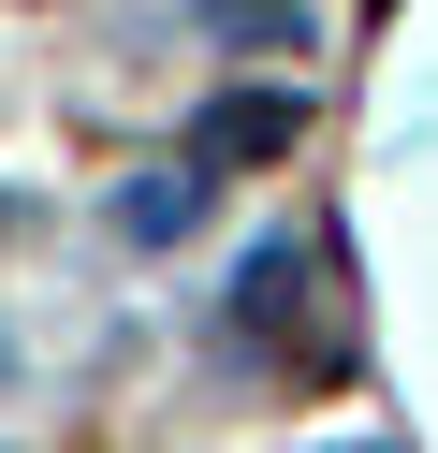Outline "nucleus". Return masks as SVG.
Wrapping results in <instances>:
<instances>
[{
  "mask_svg": "<svg viewBox=\"0 0 438 453\" xmlns=\"http://www.w3.org/2000/svg\"><path fill=\"white\" fill-rule=\"evenodd\" d=\"M234 351H249V365H292V351H307V365H336V336H321V264H307V249H249V278H234Z\"/></svg>",
  "mask_w": 438,
  "mask_h": 453,
  "instance_id": "1",
  "label": "nucleus"
},
{
  "mask_svg": "<svg viewBox=\"0 0 438 453\" xmlns=\"http://www.w3.org/2000/svg\"><path fill=\"white\" fill-rule=\"evenodd\" d=\"M292 132H307L292 88H234V103L190 118V161H204V176H249V161H292Z\"/></svg>",
  "mask_w": 438,
  "mask_h": 453,
  "instance_id": "2",
  "label": "nucleus"
},
{
  "mask_svg": "<svg viewBox=\"0 0 438 453\" xmlns=\"http://www.w3.org/2000/svg\"><path fill=\"white\" fill-rule=\"evenodd\" d=\"M204 190H219V176H204V161L175 147L161 176H132V190H117V234H132V249H175V234L204 219Z\"/></svg>",
  "mask_w": 438,
  "mask_h": 453,
  "instance_id": "3",
  "label": "nucleus"
},
{
  "mask_svg": "<svg viewBox=\"0 0 438 453\" xmlns=\"http://www.w3.org/2000/svg\"><path fill=\"white\" fill-rule=\"evenodd\" d=\"M219 44H249V59H307V0H190Z\"/></svg>",
  "mask_w": 438,
  "mask_h": 453,
  "instance_id": "4",
  "label": "nucleus"
}]
</instances>
